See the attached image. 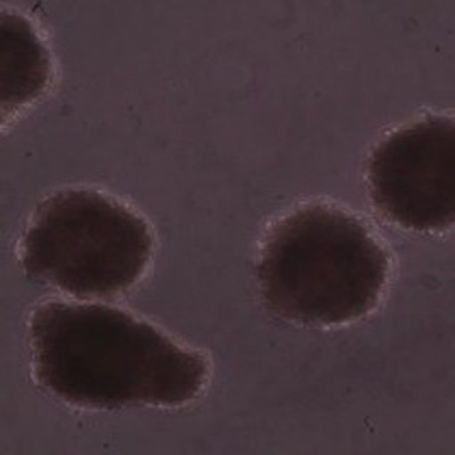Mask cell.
Wrapping results in <instances>:
<instances>
[{"mask_svg": "<svg viewBox=\"0 0 455 455\" xmlns=\"http://www.w3.org/2000/svg\"><path fill=\"white\" fill-rule=\"evenodd\" d=\"M33 375L85 410L182 408L204 393L211 363L128 310L46 301L28 319Z\"/></svg>", "mask_w": 455, "mask_h": 455, "instance_id": "obj_1", "label": "cell"}, {"mask_svg": "<svg viewBox=\"0 0 455 455\" xmlns=\"http://www.w3.org/2000/svg\"><path fill=\"white\" fill-rule=\"evenodd\" d=\"M148 220L105 191H54L33 211L20 241L28 278L78 299H113L146 275L155 256Z\"/></svg>", "mask_w": 455, "mask_h": 455, "instance_id": "obj_3", "label": "cell"}, {"mask_svg": "<svg viewBox=\"0 0 455 455\" xmlns=\"http://www.w3.org/2000/svg\"><path fill=\"white\" fill-rule=\"evenodd\" d=\"M455 124L451 116H425L397 128L369 158L375 209L414 232H444L455 217Z\"/></svg>", "mask_w": 455, "mask_h": 455, "instance_id": "obj_4", "label": "cell"}, {"mask_svg": "<svg viewBox=\"0 0 455 455\" xmlns=\"http://www.w3.org/2000/svg\"><path fill=\"white\" fill-rule=\"evenodd\" d=\"M393 259L364 220L330 202L280 217L259 259L260 295L271 315L310 328H339L373 313Z\"/></svg>", "mask_w": 455, "mask_h": 455, "instance_id": "obj_2", "label": "cell"}, {"mask_svg": "<svg viewBox=\"0 0 455 455\" xmlns=\"http://www.w3.org/2000/svg\"><path fill=\"white\" fill-rule=\"evenodd\" d=\"M52 78V59L36 24L3 9V120L39 100Z\"/></svg>", "mask_w": 455, "mask_h": 455, "instance_id": "obj_5", "label": "cell"}]
</instances>
